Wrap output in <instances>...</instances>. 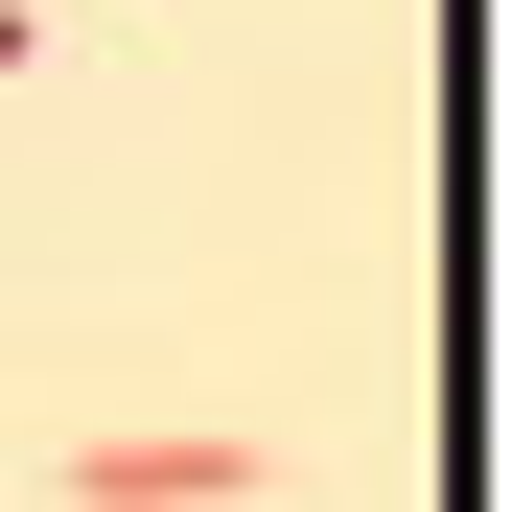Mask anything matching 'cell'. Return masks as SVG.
<instances>
[{
  "label": "cell",
  "mask_w": 512,
  "mask_h": 512,
  "mask_svg": "<svg viewBox=\"0 0 512 512\" xmlns=\"http://www.w3.org/2000/svg\"><path fill=\"white\" fill-rule=\"evenodd\" d=\"M24 47H47V24H24V0H0V70H24Z\"/></svg>",
  "instance_id": "6da1fadb"
}]
</instances>
